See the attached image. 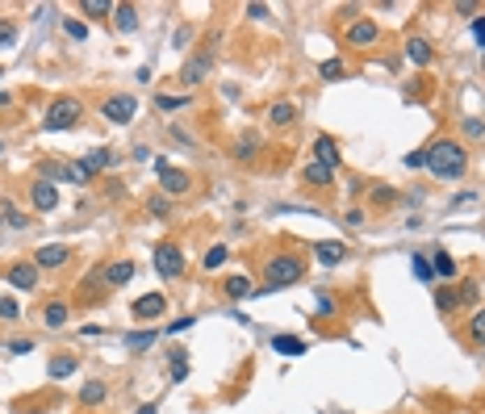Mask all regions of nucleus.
Segmentation results:
<instances>
[{
    "label": "nucleus",
    "instance_id": "f257e3e1",
    "mask_svg": "<svg viewBox=\"0 0 485 414\" xmlns=\"http://www.w3.org/2000/svg\"><path fill=\"white\" fill-rule=\"evenodd\" d=\"M427 168H431V176H440V180H461L465 168H469L465 142H456V138H435V142L427 147Z\"/></svg>",
    "mask_w": 485,
    "mask_h": 414
},
{
    "label": "nucleus",
    "instance_id": "f03ea898",
    "mask_svg": "<svg viewBox=\"0 0 485 414\" xmlns=\"http://www.w3.org/2000/svg\"><path fill=\"white\" fill-rule=\"evenodd\" d=\"M301 276H306V260L293 256V251H281V256H272V260L264 264V289H255V293L268 297V293L293 289V285H301Z\"/></svg>",
    "mask_w": 485,
    "mask_h": 414
},
{
    "label": "nucleus",
    "instance_id": "7ed1b4c3",
    "mask_svg": "<svg viewBox=\"0 0 485 414\" xmlns=\"http://www.w3.org/2000/svg\"><path fill=\"white\" fill-rule=\"evenodd\" d=\"M80 117H84V105L75 96H59V101H50V109L42 117V130H75Z\"/></svg>",
    "mask_w": 485,
    "mask_h": 414
},
{
    "label": "nucleus",
    "instance_id": "20e7f679",
    "mask_svg": "<svg viewBox=\"0 0 485 414\" xmlns=\"http://www.w3.org/2000/svg\"><path fill=\"white\" fill-rule=\"evenodd\" d=\"M134 113H138V101L134 96H109V101H100V117L105 121H113V126H130L134 121Z\"/></svg>",
    "mask_w": 485,
    "mask_h": 414
},
{
    "label": "nucleus",
    "instance_id": "39448f33",
    "mask_svg": "<svg viewBox=\"0 0 485 414\" xmlns=\"http://www.w3.org/2000/svg\"><path fill=\"white\" fill-rule=\"evenodd\" d=\"M343 42H348V46H356V50H360V46H377V42H381V25H377L373 17H356V21L348 25Z\"/></svg>",
    "mask_w": 485,
    "mask_h": 414
},
{
    "label": "nucleus",
    "instance_id": "423d86ee",
    "mask_svg": "<svg viewBox=\"0 0 485 414\" xmlns=\"http://www.w3.org/2000/svg\"><path fill=\"white\" fill-rule=\"evenodd\" d=\"M209 67H214V50H197V54L184 63V71H180V88H184V92H193V88L209 75Z\"/></svg>",
    "mask_w": 485,
    "mask_h": 414
},
{
    "label": "nucleus",
    "instance_id": "0eeeda50",
    "mask_svg": "<svg viewBox=\"0 0 485 414\" xmlns=\"http://www.w3.org/2000/svg\"><path fill=\"white\" fill-rule=\"evenodd\" d=\"M155 268H159L163 281H176V276L184 272V251H180L176 243H159V247H155Z\"/></svg>",
    "mask_w": 485,
    "mask_h": 414
},
{
    "label": "nucleus",
    "instance_id": "6e6552de",
    "mask_svg": "<svg viewBox=\"0 0 485 414\" xmlns=\"http://www.w3.org/2000/svg\"><path fill=\"white\" fill-rule=\"evenodd\" d=\"M71 260V247L67 243H46V247H38L33 251V268L42 272V268H63Z\"/></svg>",
    "mask_w": 485,
    "mask_h": 414
},
{
    "label": "nucleus",
    "instance_id": "1a4fd4ad",
    "mask_svg": "<svg viewBox=\"0 0 485 414\" xmlns=\"http://www.w3.org/2000/svg\"><path fill=\"white\" fill-rule=\"evenodd\" d=\"M348 243H339V239H322V243H314V260L318 264H327V268H335V264H343L348 260Z\"/></svg>",
    "mask_w": 485,
    "mask_h": 414
},
{
    "label": "nucleus",
    "instance_id": "9d476101",
    "mask_svg": "<svg viewBox=\"0 0 485 414\" xmlns=\"http://www.w3.org/2000/svg\"><path fill=\"white\" fill-rule=\"evenodd\" d=\"M310 159H318L322 168H331V172H335L343 155H339V142H335L331 134H318V138H314V155H310Z\"/></svg>",
    "mask_w": 485,
    "mask_h": 414
},
{
    "label": "nucleus",
    "instance_id": "9b49d317",
    "mask_svg": "<svg viewBox=\"0 0 485 414\" xmlns=\"http://www.w3.org/2000/svg\"><path fill=\"white\" fill-rule=\"evenodd\" d=\"M29 201H33V209H38V214H50V209L59 205V188H54L50 180H38V184L29 188Z\"/></svg>",
    "mask_w": 485,
    "mask_h": 414
},
{
    "label": "nucleus",
    "instance_id": "f8f14e48",
    "mask_svg": "<svg viewBox=\"0 0 485 414\" xmlns=\"http://www.w3.org/2000/svg\"><path fill=\"white\" fill-rule=\"evenodd\" d=\"M163 310H167L163 293H142V297L134 302V318H138V323H151V318H159Z\"/></svg>",
    "mask_w": 485,
    "mask_h": 414
},
{
    "label": "nucleus",
    "instance_id": "ddd939ff",
    "mask_svg": "<svg viewBox=\"0 0 485 414\" xmlns=\"http://www.w3.org/2000/svg\"><path fill=\"white\" fill-rule=\"evenodd\" d=\"M8 285L21 289V293H33V289H38V268H33V264H13V268H8Z\"/></svg>",
    "mask_w": 485,
    "mask_h": 414
},
{
    "label": "nucleus",
    "instance_id": "4468645a",
    "mask_svg": "<svg viewBox=\"0 0 485 414\" xmlns=\"http://www.w3.org/2000/svg\"><path fill=\"white\" fill-rule=\"evenodd\" d=\"M406 59H410V63H419V67H427V63L435 59V46H431L427 38H419V34H415V38H406Z\"/></svg>",
    "mask_w": 485,
    "mask_h": 414
},
{
    "label": "nucleus",
    "instance_id": "2eb2a0df",
    "mask_svg": "<svg viewBox=\"0 0 485 414\" xmlns=\"http://www.w3.org/2000/svg\"><path fill=\"white\" fill-rule=\"evenodd\" d=\"M301 180H306V184H314V188H331L335 172H331V168H322L318 159H306V168H301Z\"/></svg>",
    "mask_w": 485,
    "mask_h": 414
},
{
    "label": "nucleus",
    "instance_id": "dca6fc26",
    "mask_svg": "<svg viewBox=\"0 0 485 414\" xmlns=\"http://www.w3.org/2000/svg\"><path fill=\"white\" fill-rule=\"evenodd\" d=\"M159 188H163L167 197H184V193H188V172H180V168H167V172L159 176Z\"/></svg>",
    "mask_w": 485,
    "mask_h": 414
},
{
    "label": "nucleus",
    "instance_id": "f3484780",
    "mask_svg": "<svg viewBox=\"0 0 485 414\" xmlns=\"http://www.w3.org/2000/svg\"><path fill=\"white\" fill-rule=\"evenodd\" d=\"M130 276H134V260H113V264H105V285H109V289H121Z\"/></svg>",
    "mask_w": 485,
    "mask_h": 414
},
{
    "label": "nucleus",
    "instance_id": "a211bd4d",
    "mask_svg": "<svg viewBox=\"0 0 485 414\" xmlns=\"http://www.w3.org/2000/svg\"><path fill=\"white\" fill-rule=\"evenodd\" d=\"M222 289H226V297H230V302H247V297L255 293L247 272H234V276H226V281H222Z\"/></svg>",
    "mask_w": 485,
    "mask_h": 414
},
{
    "label": "nucleus",
    "instance_id": "6ab92c4d",
    "mask_svg": "<svg viewBox=\"0 0 485 414\" xmlns=\"http://www.w3.org/2000/svg\"><path fill=\"white\" fill-rule=\"evenodd\" d=\"M67 318H71L67 302H46V306H42V323H46V331H63Z\"/></svg>",
    "mask_w": 485,
    "mask_h": 414
},
{
    "label": "nucleus",
    "instance_id": "aec40b11",
    "mask_svg": "<svg viewBox=\"0 0 485 414\" xmlns=\"http://www.w3.org/2000/svg\"><path fill=\"white\" fill-rule=\"evenodd\" d=\"M109 402V385L105 381H88V385H80V406H105Z\"/></svg>",
    "mask_w": 485,
    "mask_h": 414
},
{
    "label": "nucleus",
    "instance_id": "412c9836",
    "mask_svg": "<svg viewBox=\"0 0 485 414\" xmlns=\"http://www.w3.org/2000/svg\"><path fill=\"white\" fill-rule=\"evenodd\" d=\"M113 163H117V155H113L109 147H92V151L84 155V168H88L92 176H96V172H105V168H113Z\"/></svg>",
    "mask_w": 485,
    "mask_h": 414
},
{
    "label": "nucleus",
    "instance_id": "4be33fe9",
    "mask_svg": "<svg viewBox=\"0 0 485 414\" xmlns=\"http://www.w3.org/2000/svg\"><path fill=\"white\" fill-rule=\"evenodd\" d=\"M113 25H117L121 34H134V29H138V8H134V4H117V8H113Z\"/></svg>",
    "mask_w": 485,
    "mask_h": 414
},
{
    "label": "nucleus",
    "instance_id": "5701e85b",
    "mask_svg": "<svg viewBox=\"0 0 485 414\" xmlns=\"http://www.w3.org/2000/svg\"><path fill=\"white\" fill-rule=\"evenodd\" d=\"M272 352H281V356H301V352H310V348H306V339H297V335H272Z\"/></svg>",
    "mask_w": 485,
    "mask_h": 414
},
{
    "label": "nucleus",
    "instance_id": "b1692460",
    "mask_svg": "<svg viewBox=\"0 0 485 414\" xmlns=\"http://www.w3.org/2000/svg\"><path fill=\"white\" fill-rule=\"evenodd\" d=\"M431 272L444 276V281H452V276H456V260H452L444 247H435V256H431Z\"/></svg>",
    "mask_w": 485,
    "mask_h": 414
},
{
    "label": "nucleus",
    "instance_id": "393cba45",
    "mask_svg": "<svg viewBox=\"0 0 485 414\" xmlns=\"http://www.w3.org/2000/svg\"><path fill=\"white\" fill-rule=\"evenodd\" d=\"M293 117H297V109H293L289 101H276V105L268 109V121H272V126H293Z\"/></svg>",
    "mask_w": 485,
    "mask_h": 414
},
{
    "label": "nucleus",
    "instance_id": "a878e982",
    "mask_svg": "<svg viewBox=\"0 0 485 414\" xmlns=\"http://www.w3.org/2000/svg\"><path fill=\"white\" fill-rule=\"evenodd\" d=\"M456 306H461V297H456V289H452V285H444V289H435V310H440L444 318H448V314H452Z\"/></svg>",
    "mask_w": 485,
    "mask_h": 414
},
{
    "label": "nucleus",
    "instance_id": "bb28decb",
    "mask_svg": "<svg viewBox=\"0 0 485 414\" xmlns=\"http://www.w3.org/2000/svg\"><path fill=\"white\" fill-rule=\"evenodd\" d=\"M75 364H80V356H54V360H50V381L71 377V373H75Z\"/></svg>",
    "mask_w": 485,
    "mask_h": 414
},
{
    "label": "nucleus",
    "instance_id": "cd10ccee",
    "mask_svg": "<svg viewBox=\"0 0 485 414\" xmlns=\"http://www.w3.org/2000/svg\"><path fill=\"white\" fill-rule=\"evenodd\" d=\"M113 8H117V4H109V0H80V13H84V17H105V21H109Z\"/></svg>",
    "mask_w": 485,
    "mask_h": 414
},
{
    "label": "nucleus",
    "instance_id": "c85d7f7f",
    "mask_svg": "<svg viewBox=\"0 0 485 414\" xmlns=\"http://www.w3.org/2000/svg\"><path fill=\"white\" fill-rule=\"evenodd\" d=\"M410 268H415V276H419L423 285H431V281H435V272H431V260H427L423 251H410Z\"/></svg>",
    "mask_w": 485,
    "mask_h": 414
},
{
    "label": "nucleus",
    "instance_id": "c756f323",
    "mask_svg": "<svg viewBox=\"0 0 485 414\" xmlns=\"http://www.w3.org/2000/svg\"><path fill=\"white\" fill-rule=\"evenodd\" d=\"M188 101H193V96H188V92H163V96H159V101H155V105H159V109H163V113H176V109H184V105H188Z\"/></svg>",
    "mask_w": 485,
    "mask_h": 414
},
{
    "label": "nucleus",
    "instance_id": "7c9ffc66",
    "mask_svg": "<svg viewBox=\"0 0 485 414\" xmlns=\"http://www.w3.org/2000/svg\"><path fill=\"white\" fill-rule=\"evenodd\" d=\"M155 339H159V331H130V335H126V348H130V352H142V348H151Z\"/></svg>",
    "mask_w": 485,
    "mask_h": 414
},
{
    "label": "nucleus",
    "instance_id": "2f4dec72",
    "mask_svg": "<svg viewBox=\"0 0 485 414\" xmlns=\"http://www.w3.org/2000/svg\"><path fill=\"white\" fill-rule=\"evenodd\" d=\"M469 339H473L477 348H485V306L473 310V318H469Z\"/></svg>",
    "mask_w": 485,
    "mask_h": 414
},
{
    "label": "nucleus",
    "instance_id": "473e14b6",
    "mask_svg": "<svg viewBox=\"0 0 485 414\" xmlns=\"http://www.w3.org/2000/svg\"><path fill=\"white\" fill-rule=\"evenodd\" d=\"M255 151H260V138H255V134H243V138L234 142V159H255Z\"/></svg>",
    "mask_w": 485,
    "mask_h": 414
},
{
    "label": "nucleus",
    "instance_id": "72a5a7b5",
    "mask_svg": "<svg viewBox=\"0 0 485 414\" xmlns=\"http://www.w3.org/2000/svg\"><path fill=\"white\" fill-rule=\"evenodd\" d=\"M318 75H322V80H343V75H348V63H343V59H327V63L318 67Z\"/></svg>",
    "mask_w": 485,
    "mask_h": 414
},
{
    "label": "nucleus",
    "instance_id": "f704fd0d",
    "mask_svg": "<svg viewBox=\"0 0 485 414\" xmlns=\"http://www.w3.org/2000/svg\"><path fill=\"white\" fill-rule=\"evenodd\" d=\"M226 260H230V251H226V247H209V251L201 256V264H205V272H214V268H222Z\"/></svg>",
    "mask_w": 485,
    "mask_h": 414
},
{
    "label": "nucleus",
    "instance_id": "c9c22d12",
    "mask_svg": "<svg viewBox=\"0 0 485 414\" xmlns=\"http://www.w3.org/2000/svg\"><path fill=\"white\" fill-rule=\"evenodd\" d=\"M67 180H75V184H92V172L84 168V159H75V163H67Z\"/></svg>",
    "mask_w": 485,
    "mask_h": 414
},
{
    "label": "nucleus",
    "instance_id": "e433bc0d",
    "mask_svg": "<svg viewBox=\"0 0 485 414\" xmlns=\"http://www.w3.org/2000/svg\"><path fill=\"white\" fill-rule=\"evenodd\" d=\"M147 209H151L155 218H167V214H172V201H167V197H151V201H147Z\"/></svg>",
    "mask_w": 485,
    "mask_h": 414
},
{
    "label": "nucleus",
    "instance_id": "4c0bfd02",
    "mask_svg": "<svg viewBox=\"0 0 485 414\" xmlns=\"http://www.w3.org/2000/svg\"><path fill=\"white\" fill-rule=\"evenodd\" d=\"M477 289H482V285H477V281H465V285H461V289H456V297H461V302H465V306H473V302H477Z\"/></svg>",
    "mask_w": 485,
    "mask_h": 414
},
{
    "label": "nucleus",
    "instance_id": "58836bf2",
    "mask_svg": "<svg viewBox=\"0 0 485 414\" xmlns=\"http://www.w3.org/2000/svg\"><path fill=\"white\" fill-rule=\"evenodd\" d=\"M465 134L469 138H485V117H465Z\"/></svg>",
    "mask_w": 485,
    "mask_h": 414
},
{
    "label": "nucleus",
    "instance_id": "ea45409f",
    "mask_svg": "<svg viewBox=\"0 0 485 414\" xmlns=\"http://www.w3.org/2000/svg\"><path fill=\"white\" fill-rule=\"evenodd\" d=\"M0 214H4V222H8V226H17V230H21V226H25V222H29V218H25V214H21V209H13V205H4V209H0Z\"/></svg>",
    "mask_w": 485,
    "mask_h": 414
},
{
    "label": "nucleus",
    "instance_id": "a19ab883",
    "mask_svg": "<svg viewBox=\"0 0 485 414\" xmlns=\"http://www.w3.org/2000/svg\"><path fill=\"white\" fill-rule=\"evenodd\" d=\"M0 318H8V323H13V318H21V306H17L13 297H0Z\"/></svg>",
    "mask_w": 485,
    "mask_h": 414
},
{
    "label": "nucleus",
    "instance_id": "79ce46f5",
    "mask_svg": "<svg viewBox=\"0 0 485 414\" xmlns=\"http://www.w3.org/2000/svg\"><path fill=\"white\" fill-rule=\"evenodd\" d=\"M63 29H67L75 42H80V38H88V25H84V21H63Z\"/></svg>",
    "mask_w": 485,
    "mask_h": 414
},
{
    "label": "nucleus",
    "instance_id": "37998d69",
    "mask_svg": "<svg viewBox=\"0 0 485 414\" xmlns=\"http://www.w3.org/2000/svg\"><path fill=\"white\" fill-rule=\"evenodd\" d=\"M402 163H406L410 172H415V168H427V151H410V155H406Z\"/></svg>",
    "mask_w": 485,
    "mask_h": 414
},
{
    "label": "nucleus",
    "instance_id": "c03bdc74",
    "mask_svg": "<svg viewBox=\"0 0 485 414\" xmlns=\"http://www.w3.org/2000/svg\"><path fill=\"white\" fill-rule=\"evenodd\" d=\"M373 201H381V205H394V201H398V193H394V188H373Z\"/></svg>",
    "mask_w": 485,
    "mask_h": 414
},
{
    "label": "nucleus",
    "instance_id": "a18cd8bd",
    "mask_svg": "<svg viewBox=\"0 0 485 414\" xmlns=\"http://www.w3.org/2000/svg\"><path fill=\"white\" fill-rule=\"evenodd\" d=\"M8 352H13V356H25V352H33V343H29V339H17V343H8Z\"/></svg>",
    "mask_w": 485,
    "mask_h": 414
},
{
    "label": "nucleus",
    "instance_id": "49530a36",
    "mask_svg": "<svg viewBox=\"0 0 485 414\" xmlns=\"http://www.w3.org/2000/svg\"><path fill=\"white\" fill-rule=\"evenodd\" d=\"M473 38H477V46L485 50V17H477V21H473Z\"/></svg>",
    "mask_w": 485,
    "mask_h": 414
},
{
    "label": "nucleus",
    "instance_id": "de8ad7c7",
    "mask_svg": "<svg viewBox=\"0 0 485 414\" xmlns=\"http://www.w3.org/2000/svg\"><path fill=\"white\" fill-rule=\"evenodd\" d=\"M193 323H197V318H176V323H172V327H167V335H176V331H188V327H193Z\"/></svg>",
    "mask_w": 485,
    "mask_h": 414
},
{
    "label": "nucleus",
    "instance_id": "09e8293b",
    "mask_svg": "<svg viewBox=\"0 0 485 414\" xmlns=\"http://www.w3.org/2000/svg\"><path fill=\"white\" fill-rule=\"evenodd\" d=\"M247 17H255V21H264V17H268V8H264V4H247Z\"/></svg>",
    "mask_w": 485,
    "mask_h": 414
},
{
    "label": "nucleus",
    "instance_id": "8fccbe9b",
    "mask_svg": "<svg viewBox=\"0 0 485 414\" xmlns=\"http://www.w3.org/2000/svg\"><path fill=\"white\" fill-rule=\"evenodd\" d=\"M348 226H364V209H348Z\"/></svg>",
    "mask_w": 485,
    "mask_h": 414
},
{
    "label": "nucleus",
    "instance_id": "3c124183",
    "mask_svg": "<svg viewBox=\"0 0 485 414\" xmlns=\"http://www.w3.org/2000/svg\"><path fill=\"white\" fill-rule=\"evenodd\" d=\"M318 314H335V302H331V297H318Z\"/></svg>",
    "mask_w": 485,
    "mask_h": 414
},
{
    "label": "nucleus",
    "instance_id": "603ef678",
    "mask_svg": "<svg viewBox=\"0 0 485 414\" xmlns=\"http://www.w3.org/2000/svg\"><path fill=\"white\" fill-rule=\"evenodd\" d=\"M188 377V364H172V381H184Z\"/></svg>",
    "mask_w": 485,
    "mask_h": 414
},
{
    "label": "nucleus",
    "instance_id": "864d4df0",
    "mask_svg": "<svg viewBox=\"0 0 485 414\" xmlns=\"http://www.w3.org/2000/svg\"><path fill=\"white\" fill-rule=\"evenodd\" d=\"M0 42H17V29H13V25H0Z\"/></svg>",
    "mask_w": 485,
    "mask_h": 414
},
{
    "label": "nucleus",
    "instance_id": "5fc2aeb1",
    "mask_svg": "<svg viewBox=\"0 0 485 414\" xmlns=\"http://www.w3.org/2000/svg\"><path fill=\"white\" fill-rule=\"evenodd\" d=\"M134 414H159V402H147V406H138Z\"/></svg>",
    "mask_w": 485,
    "mask_h": 414
},
{
    "label": "nucleus",
    "instance_id": "6e6d98bb",
    "mask_svg": "<svg viewBox=\"0 0 485 414\" xmlns=\"http://www.w3.org/2000/svg\"><path fill=\"white\" fill-rule=\"evenodd\" d=\"M0 155H4V142H0Z\"/></svg>",
    "mask_w": 485,
    "mask_h": 414
},
{
    "label": "nucleus",
    "instance_id": "4d7b16f0",
    "mask_svg": "<svg viewBox=\"0 0 485 414\" xmlns=\"http://www.w3.org/2000/svg\"><path fill=\"white\" fill-rule=\"evenodd\" d=\"M0 222H4V214H0Z\"/></svg>",
    "mask_w": 485,
    "mask_h": 414
}]
</instances>
